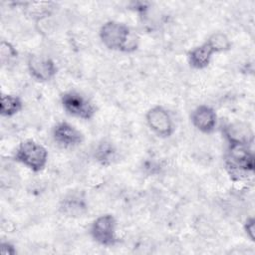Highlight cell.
<instances>
[{
	"mask_svg": "<svg viewBox=\"0 0 255 255\" xmlns=\"http://www.w3.org/2000/svg\"><path fill=\"white\" fill-rule=\"evenodd\" d=\"M30 7H28L29 11L32 15L37 16L38 18H44L50 15L54 8V4L52 2H33L28 4Z\"/></svg>",
	"mask_w": 255,
	"mask_h": 255,
	"instance_id": "16",
	"label": "cell"
},
{
	"mask_svg": "<svg viewBox=\"0 0 255 255\" xmlns=\"http://www.w3.org/2000/svg\"><path fill=\"white\" fill-rule=\"evenodd\" d=\"M0 252L2 255H14L17 251L12 243L2 241L0 244Z\"/></svg>",
	"mask_w": 255,
	"mask_h": 255,
	"instance_id": "19",
	"label": "cell"
},
{
	"mask_svg": "<svg viewBox=\"0 0 255 255\" xmlns=\"http://www.w3.org/2000/svg\"><path fill=\"white\" fill-rule=\"evenodd\" d=\"M250 146L241 143H228L224 155V165L231 180L241 181L253 174L255 156Z\"/></svg>",
	"mask_w": 255,
	"mask_h": 255,
	"instance_id": "2",
	"label": "cell"
},
{
	"mask_svg": "<svg viewBox=\"0 0 255 255\" xmlns=\"http://www.w3.org/2000/svg\"><path fill=\"white\" fill-rule=\"evenodd\" d=\"M193 127L203 133H211L217 126V115L213 108L207 105L196 107L190 115Z\"/></svg>",
	"mask_w": 255,
	"mask_h": 255,
	"instance_id": "9",
	"label": "cell"
},
{
	"mask_svg": "<svg viewBox=\"0 0 255 255\" xmlns=\"http://www.w3.org/2000/svg\"><path fill=\"white\" fill-rule=\"evenodd\" d=\"M52 137L58 145L65 148L78 146L84 141L82 131L68 122L56 124L52 129Z\"/></svg>",
	"mask_w": 255,
	"mask_h": 255,
	"instance_id": "8",
	"label": "cell"
},
{
	"mask_svg": "<svg viewBox=\"0 0 255 255\" xmlns=\"http://www.w3.org/2000/svg\"><path fill=\"white\" fill-rule=\"evenodd\" d=\"M60 209L68 216H81L87 209L86 200L81 194L71 193L62 200Z\"/></svg>",
	"mask_w": 255,
	"mask_h": 255,
	"instance_id": "12",
	"label": "cell"
},
{
	"mask_svg": "<svg viewBox=\"0 0 255 255\" xmlns=\"http://www.w3.org/2000/svg\"><path fill=\"white\" fill-rule=\"evenodd\" d=\"M18 57L17 50L15 47L9 42L2 41L1 42V61L3 64L12 63Z\"/></svg>",
	"mask_w": 255,
	"mask_h": 255,
	"instance_id": "17",
	"label": "cell"
},
{
	"mask_svg": "<svg viewBox=\"0 0 255 255\" xmlns=\"http://www.w3.org/2000/svg\"><path fill=\"white\" fill-rule=\"evenodd\" d=\"M22 109L23 102L19 97L10 94H2L0 104V114L2 117H13L20 113Z\"/></svg>",
	"mask_w": 255,
	"mask_h": 255,
	"instance_id": "13",
	"label": "cell"
},
{
	"mask_svg": "<svg viewBox=\"0 0 255 255\" xmlns=\"http://www.w3.org/2000/svg\"><path fill=\"white\" fill-rule=\"evenodd\" d=\"M100 40L109 50L131 53L138 47L137 35L125 23L110 20L104 23L99 32Z\"/></svg>",
	"mask_w": 255,
	"mask_h": 255,
	"instance_id": "1",
	"label": "cell"
},
{
	"mask_svg": "<svg viewBox=\"0 0 255 255\" xmlns=\"http://www.w3.org/2000/svg\"><path fill=\"white\" fill-rule=\"evenodd\" d=\"M225 136L228 143H241L251 145L253 143L254 134L252 128L248 125L241 123L230 124L225 128Z\"/></svg>",
	"mask_w": 255,
	"mask_h": 255,
	"instance_id": "10",
	"label": "cell"
},
{
	"mask_svg": "<svg viewBox=\"0 0 255 255\" xmlns=\"http://www.w3.org/2000/svg\"><path fill=\"white\" fill-rule=\"evenodd\" d=\"M148 128L159 137H169L173 134L175 128L171 115L162 106H154L145 114Z\"/></svg>",
	"mask_w": 255,
	"mask_h": 255,
	"instance_id": "6",
	"label": "cell"
},
{
	"mask_svg": "<svg viewBox=\"0 0 255 255\" xmlns=\"http://www.w3.org/2000/svg\"><path fill=\"white\" fill-rule=\"evenodd\" d=\"M61 105L69 116L85 121L93 119L97 113L96 106L88 98L75 91L64 93L61 96Z\"/></svg>",
	"mask_w": 255,
	"mask_h": 255,
	"instance_id": "4",
	"label": "cell"
},
{
	"mask_svg": "<svg viewBox=\"0 0 255 255\" xmlns=\"http://www.w3.org/2000/svg\"><path fill=\"white\" fill-rule=\"evenodd\" d=\"M27 68L32 78L38 82H48L57 74L55 62L44 56L31 54L27 59Z\"/></svg>",
	"mask_w": 255,
	"mask_h": 255,
	"instance_id": "7",
	"label": "cell"
},
{
	"mask_svg": "<svg viewBox=\"0 0 255 255\" xmlns=\"http://www.w3.org/2000/svg\"><path fill=\"white\" fill-rule=\"evenodd\" d=\"M215 54L208 43L205 41L199 46L190 50L187 54L188 64L191 68L196 70L205 69L211 62L212 56Z\"/></svg>",
	"mask_w": 255,
	"mask_h": 255,
	"instance_id": "11",
	"label": "cell"
},
{
	"mask_svg": "<svg viewBox=\"0 0 255 255\" xmlns=\"http://www.w3.org/2000/svg\"><path fill=\"white\" fill-rule=\"evenodd\" d=\"M208 45L211 47L214 53L227 52L231 49V41L226 34L222 32H214L206 40Z\"/></svg>",
	"mask_w": 255,
	"mask_h": 255,
	"instance_id": "15",
	"label": "cell"
},
{
	"mask_svg": "<svg viewBox=\"0 0 255 255\" xmlns=\"http://www.w3.org/2000/svg\"><path fill=\"white\" fill-rule=\"evenodd\" d=\"M244 231L250 240L254 241V229H255V220L253 217H248L243 225Z\"/></svg>",
	"mask_w": 255,
	"mask_h": 255,
	"instance_id": "18",
	"label": "cell"
},
{
	"mask_svg": "<svg viewBox=\"0 0 255 255\" xmlns=\"http://www.w3.org/2000/svg\"><path fill=\"white\" fill-rule=\"evenodd\" d=\"M95 157L102 165H111L116 160V149L112 143L102 142L95 150Z\"/></svg>",
	"mask_w": 255,
	"mask_h": 255,
	"instance_id": "14",
	"label": "cell"
},
{
	"mask_svg": "<svg viewBox=\"0 0 255 255\" xmlns=\"http://www.w3.org/2000/svg\"><path fill=\"white\" fill-rule=\"evenodd\" d=\"M48 156V150L44 145L34 139H25L19 143L14 160L33 172H40L46 167Z\"/></svg>",
	"mask_w": 255,
	"mask_h": 255,
	"instance_id": "3",
	"label": "cell"
},
{
	"mask_svg": "<svg viewBox=\"0 0 255 255\" xmlns=\"http://www.w3.org/2000/svg\"><path fill=\"white\" fill-rule=\"evenodd\" d=\"M91 236L98 244L105 247L115 246L119 242L117 236V220L112 214L98 216L91 225Z\"/></svg>",
	"mask_w": 255,
	"mask_h": 255,
	"instance_id": "5",
	"label": "cell"
}]
</instances>
